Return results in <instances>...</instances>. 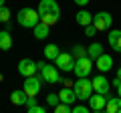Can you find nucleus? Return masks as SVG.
<instances>
[{
    "instance_id": "nucleus-1",
    "label": "nucleus",
    "mask_w": 121,
    "mask_h": 113,
    "mask_svg": "<svg viewBox=\"0 0 121 113\" xmlns=\"http://www.w3.org/2000/svg\"><path fill=\"white\" fill-rule=\"evenodd\" d=\"M36 10H39V16H40V22L43 24L52 26L60 18V6H59L56 0H40Z\"/></svg>"
},
{
    "instance_id": "nucleus-2",
    "label": "nucleus",
    "mask_w": 121,
    "mask_h": 113,
    "mask_svg": "<svg viewBox=\"0 0 121 113\" xmlns=\"http://www.w3.org/2000/svg\"><path fill=\"white\" fill-rule=\"evenodd\" d=\"M16 22L20 26H24V28H35L36 24L40 22V16H39V10H35V8H20L18 10V14H16Z\"/></svg>"
},
{
    "instance_id": "nucleus-3",
    "label": "nucleus",
    "mask_w": 121,
    "mask_h": 113,
    "mask_svg": "<svg viewBox=\"0 0 121 113\" xmlns=\"http://www.w3.org/2000/svg\"><path fill=\"white\" fill-rule=\"evenodd\" d=\"M73 89L77 95V101H87L93 95V81H89L87 77H77V81L73 83Z\"/></svg>"
},
{
    "instance_id": "nucleus-4",
    "label": "nucleus",
    "mask_w": 121,
    "mask_h": 113,
    "mask_svg": "<svg viewBox=\"0 0 121 113\" xmlns=\"http://www.w3.org/2000/svg\"><path fill=\"white\" fill-rule=\"evenodd\" d=\"M36 65H39V73H40V77H43L44 83L55 85V83H60V81H63V79H60L59 69H56V65H48V63H44V61L36 63Z\"/></svg>"
},
{
    "instance_id": "nucleus-5",
    "label": "nucleus",
    "mask_w": 121,
    "mask_h": 113,
    "mask_svg": "<svg viewBox=\"0 0 121 113\" xmlns=\"http://www.w3.org/2000/svg\"><path fill=\"white\" fill-rule=\"evenodd\" d=\"M40 85H43V77H36V75H30V77H24V93L28 97H36L40 91Z\"/></svg>"
},
{
    "instance_id": "nucleus-6",
    "label": "nucleus",
    "mask_w": 121,
    "mask_h": 113,
    "mask_svg": "<svg viewBox=\"0 0 121 113\" xmlns=\"http://www.w3.org/2000/svg\"><path fill=\"white\" fill-rule=\"evenodd\" d=\"M91 71H93V61L89 56H81V59H75V69L73 73L77 77H89Z\"/></svg>"
},
{
    "instance_id": "nucleus-7",
    "label": "nucleus",
    "mask_w": 121,
    "mask_h": 113,
    "mask_svg": "<svg viewBox=\"0 0 121 113\" xmlns=\"http://www.w3.org/2000/svg\"><path fill=\"white\" fill-rule=\"evenodd\" d=\"M113 24V16L109 12H105V10H101V12L93 14V26H95L97 30H109Z\"/></svg>"
},
{
    "instance_id": "nucleus-8",
    "label": "nucleus",
    "mask_w": 121,
    "mask_h": 113,
    "mask_svg": "<svg viewBox=\"0 0 121 113\" xmlns=\"http://www.w3.org/2000/svg\"><path fill=\"white\" fill-rule=\"evenodd\" d=\"M55 65H56L59 71L69 73V71L75 69V56L71 55V52H59V56L55 59Z\"/></svg>"
},
{
    "instance_id": "nucleus-9",
    "label": "nucleus",
    "mask_w": 121,
    "mask_h": 113,
    "mask_svg": "<svg viewBox=\"0 0 121 113\" xmlns=\"http://www.w3.org/2000/svg\"><path fill=\"white\" fill-rule=\"evenodd\" d=\"M87 101H89V109H91V111L99 113V111H103V109H105V103H107V95H103V93H95V91H93V95H91Z\"/></svg>"
},
{
    "instance_id": "nucleus-10",
    "label": "nucleus",
    "mask_w": 121,
    "mask_h": 113,
    "mask_svg": "<svg viewBox=\"0 0 121 113\" xmlns=\"http://www.w3.org/2000/svg\"><path fill=\"white\" fill-rule=\"evenodd\" d=\"M36 71H39V65H36L32 59H22V61L18 63V73H20L22 77H30V75H36Z\"/></svg>"
},
{
    "instance_id": "nucleus-11",
    "label": "nucleus",
    "mask_w": 121,
    "mask_h": 113,
    "mask_svg": "<svg viewBox=\"0 0 121 113\" xmlns=\"http://www.w3.org/2000/svg\"><path fill=\"white\" fill-rule=\"evenodd\" d=\"M109 87H111V83H109V79L105 77L103 73L97 75V77H93V91H95V93H103V95H107Z\"/></svg>"
},
{
    "instance_id": "nucleus-12",
    "label": "nucleus",
    "mask_w": 121,
    "mask_h": 113,
    "mask_svg": "<svg viewBox=\"0 0 121 113\" xmlns=\"http://www.w3.org/2000/svg\"><path fill=\"white\" fill-rule=\"evenodd\" d=\"M103 111H107V113H121V97L119 95L113 97V95L107 93V103H105Z\"/></svg>"
},
{
    "instance_id": "nucleus-13",
    "label": "nucleus",
    "mask_w": 121,
    "mask_h": 113,
    "mask_svg": "<svg viewBox=\"0 0 121 113\" xmlns=\"http://www.w3.org/2000/svg\"><path fill=\"white\" fill-rule=\"evenodd\" d=\"M95 65H97V69H99L101 73H107L109 69H113V59L103 52V55H99V56L95 59Z\"/></svg>"
},
{
    "instance_id": "nucleus-14",
    "label": "nucleus",
    "mask_w": 121,
    "mask_h": 113,
    "mask_svg": "<svg viewBox=\"0 0 121 113\" xmlns=\"http://www.w3.org/2000/svg\"><path fill=\"white\" fill-rule=\"evenodd\" d=\"M59 99L63 101V103H67V105H73L75 101H77L75 89H73V87H63V89L59 91Z\"/></svg>"
},
{
    "instance_id": "nucleus-15",
    "label": "nucleus",
    "mask_w": 121,
    "mask_h": 113,
    "mask_svg": "<svg viewBox=\"0 0 121 113\" xmlns=\"http://www.w3.org/2000/svg\"><path fill=\"white\" fill-rule=\"evenodd\" d=\"M109 47L113 51L121 52V30L117 28H109Z\"/></svg>"
},
{
    "instance_id": "nucleus-16",
    "label": "nucleus",
    "mask_w": 121,
    "mask_h": 113,
    "mask_svg": "<svg viewBox=\"0 0 121 113\" xmlns=\"http://www.w3.org/2000/svg\"><path fill=\"white\" fill-rule=\"evenodd\" d=\"M32 32H35V39H36V40H44L48 35H51V26H48V24H43V22H39V24L32 28Z\"/></svg>"
},
{
    "instance_id": "nucleus-17",
    "label": "nucleus",
    "mask_w": 121,
    "mask_h": 113,
    "mask_svg": "<svg viewBox=\"0 0 121 113\" xmlns=\"http://www.w3.org/2000/svg\"><path fill=\"white\" fill-rule=\"evenodd\" d=\"M75 20H77L79 26H87V24H91V22H93V14H91L89 10H79L77 16H75Z\"/></svg>"
},
{
    "instance_id": "nucleus-18",
    "label": "nucleus",
    "mask_w": 121,
    "mask_h": 113,
    "mask_svg": "<svg viewBox=\"0 0 121 113\" xmlns=\"http://www.w3.org/2000/svg\"><path fill=\"white\" fill-rule=\"evenodd\" d=\"M99 55H103V44L101 43H91L87 47V56H89L91 61H95Z\"/></svg>"
},
{
    "instance_id": "nucleus-19",
    "label": "nucleus",
    "mask_w": 121,
    "mask_h": 113,
    "mask_svg": "<svg viewBox=\"0 0 121 113\" xmlns=\"http://www.w3.org/2000/svg\"><path fill=\"white\" fill-rule=\"evenodd\" d=\"M12 48V35L10 30H0V51Z\"/></svg>"
},
{
    "instance_id": "nucleus-20",
    "label": "nucleus",
    "mask_w": 121,
    "mask_h": 113,
    "mask_svg": "<svg viewBox=\"0 0 121 113\" xmlns=\"http://www.w3.org/2000/svg\"><path fill=\"white\" fill-rule=\"evenodd\" d=\"M26 99H28V95L24 93V89H18V91L10 93V101H12V105H26Z\"/></svg>"
},
{
    "instance_id": "nucleus-21",
    "label": "nucleus",
    "mask_w": 121,
    "mask_h": 113,
    "mask_svg": "<svg viewBox=\"0 0 121 113\" xmlns=\"http://www.w3.org/2000/svg\"><path fill=\"white\" fill-rule=\"evenodd\" d=\"M59 47H56V44H47V47H44V59H48V61H55L56 56H59Z\"/></svg>"
},
{
    "instance_id": "nucleus-22",
    "label": "nucleus",
    "mask_w": 121,
    "mask_h": 113,
    "mask_svg": "<svg viewBox=\"0 0 121 113\" xmlns=\"http://www.w3.org/2000/svg\"><path fill=\"white\" fill-rule=\"evenodd\" d=\"M71 55H73L75 59H81V56H87V47H83V44H75V47L71 48Z\"/></svg>"
},
{
    "instance_id": "nucleus-23",
    "label": "nucleus",
    "mask_w": 121,
    "mask_h": 113,
    "mask_svg": "<svg viewBox=\"0 0 121 113\" xmlns=\"http://www.w3.org/2000/svg\"><path fill=\"white\" fill-rule=\"evenodd\" d=\"M52 109H55V113H71V109H73V107H71V105H67V103H63V101H59Z\"/></svg>"
},
{
    "instance_id": "nucleus-24",
    "label": "nucleus",
    "mask_w": 121,
    "mask_h": 113,
    "mask_svg": "<svg viewBox=\"0 0 121 113\" xmlns=\"http://www.w3.org/2000/svg\"><path fill=\"white\" fill-rule=\"evenodd\" d=\"M8 20H10V10L2 4V6H0V22L4 24V22H8Z\"/></svg>"
},
{
    "instance_id": "nucleus-25",
    "label": "nucleus",
    "mask_w": 121,
    "mask_h": 113,
    "mask_svg": "<svg viewBox=\"0 0 121 113\" xmlns=\"http://www.w3.org/2000/svg\"><path fill=\"white\" fill-rule=\"evenodd\" d=\"M59 101H60L59 99V93H48V95H47V105H48V107H55Z\"/></svg>"
},
{
    "instance_id": "nucleus-26",
    "label": "nucleus",
    "mask_w": 121,
    "mask_h": 113,
    "mask_svg": "<svg viewBox=\"0 0 121 113\" xmlns=\"http://www.w3.org/2000/svg\"><path fill=\"white\" fill-rule=\"evenodd\" d=\"M71 111H73V113H89L91 109H89V105H81V103H77L73 109H71Z\"/></svg>"
},
{
    "instance_id": "nucleus-27",
    "label": "nucleus",
    "mask_w": 121,
    "mask_h": 113,
    "mask_svg": "<svg viewBox=\"0 0 121 113\" xmlns=\"http://www.w3.org/2000/svg\"><path fill=\"white\" fill-rule=\"evenodd\" d=\"M97 32H99V30H97L95 26H93V22H91V24H87V26H85V36H91V39H93V36H95Z\"/></svg>"
},
{
    "instance_id": "nucleus-28",
    "label": "nucleus",
    "mask_w": 121,
    "mask_h": 113,
    "mask_svg": "<svg viewBox=\"0 0 121 113\" xmlns=\"http://www.w3.org/2000/svg\"><path fill=\"white\" fill-rule=\"evenodd\" d=\"M26 109H28V113H44V111H47V107H43V105H32V107H26Z\"/></svg>"
},
{
    "instance_id": "nucleus-29",
    "label": "nucleus",
    "mask_w": 121,
    "mask_h": 113,
    "mask_svg": "<svg viewBox=\"0 0 121 113\" xmlns=\"http://www.w3.org/2000/svg\"><path fill=\"white\" fill-rule=\"evenodd\" d=\"M60 83H63L65 87H73V81H71V79H63V81H60Z\"/></svg>"
},
{
    "instance_id": "nucleus-30",
    "label": "nucleus",
    "mask_w": 121,
    "mask_h": 113,
    "mask_svg": "<svg viewBox=\"0 0 121 113\" xmlns=\"http://www.w3.org/2000/svg\"><path fill=\"white\" fill-rule=\"evenodd\" d=\"M73 2H77L79 6H87V4H89V2H91V0H73Z\"/></svg>"
},
{
    "instance_id": "nucleus-31",
    "label": "nucleus",
    "mask_w": 121,
    "mask_h": 113,
    "mask_svg": "<svg viewBox=\"0 0 121 113\" xmlns=\"http://www.w3.org/2000/svg\"><path fill=\"white\" fill-rule=\"evenodd\" d=\"M111 85H113V87H119V85H121V79H119V77H115V79L111 81Z\"/></svg>"
},
{
    "instance_id": "nucleus-32",
    "label": "nucleus",
    "mask_w": 121,
    "mask_h": 113,
    "mask_svg": "<svg viewBox=\"0 0 121 113\" xmlns=\"http://www.w3.org/2000/svg\"><path fill=\"white\" fill-rule=\"evenodd\" d=\"M115 77H119V79H121V67H119V69L115 71Z\"/></svg>"
},
{
    "instance_id": "nucleus-33",
    "label": "nucleus",
    "mask_w": 121,
    "mask_h": 113,
    "mask_svg": "<svg viewBox=\"0 0 121 113\" xmlns=\"http://www.w3.org/2000/svg\"><path fill=\"white\" fill-rule=\"evenodd\" d=\"M117 95L121 97V85H119V87H117Z\"/></svg>"
},
{
    "instance_id": "nucleus-34",
    "label": "nucleus",
    "mask_w": 121,
    "mask_h": 113,
    "mask_svg": "<svg viewBox=\"0 0 121 113\" xmlns=\"http://www.w3.org/2000/svg\"><path fill=\"white\" fill-rule=\"evenodd\" d=\"M4 2H6V0H0V6H2V4H4Z\"/></svg>"
}]
</instances>
